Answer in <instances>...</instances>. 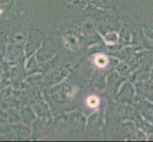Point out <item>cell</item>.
Wrapping results in <instances>:
<instances>
[{"label": "cell", "mask_w": 153, "mask_h": 142, "mask_svg": "<svg viewBox=\"0 0 153 142\" xmlns=\"http://www.w3.org/2000/svg\"><path fill=\"white\" fill-rule=\"evenodd\" d=\"M95 63H96V65H99V66H105V65L108 64V60H107V58H105V56L100 55L95 59Z\"/></svg>", "instance_id": "obj_1"}, {"label": "cell", "mask_w": 153, "mask_h": 142, "mask_svg": "<svg viewBox=\"0 0 153 142\" xmlns=\"http://www.w3.org/2000/svg\"><path fill=\"white\" fill-rule=\"evenodd\" d=\"M88 104L91 107H95L96 105L98 104L99 101H98V99L96 97H89L88 99Z\"/></svg>", "instance_id": "obj_2"}]
</instances>
